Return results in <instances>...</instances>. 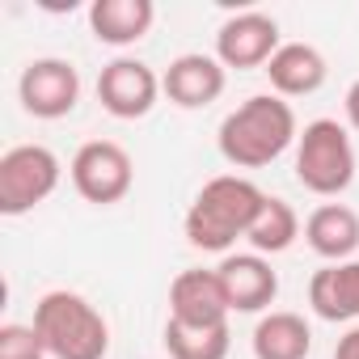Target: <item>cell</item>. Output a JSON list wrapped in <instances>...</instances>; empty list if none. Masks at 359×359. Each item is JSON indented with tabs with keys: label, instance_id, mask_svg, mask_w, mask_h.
<instances>
[{
	"label": "cell",
	"instance_id": "obj_1",
	"mask_svg": "<svg viewBox=\"0 0 359 359\" xmlns=\"http://www.w3.org/2000/svg\"><path fill=\"white\" fill-rule=\"evenodd\" d=\"M296 140H300L296 110L279 93L245 97L233 114H224V123L216 131L220 156L237 169H262V165L279 161Z\"/></svg>",
	"mask_w": 359,
	"mask_h": 359
},
{
	"label": "cell",
	"instance_id": "obj_2",
	"mask_svg": "<svg viewBox=\"0 0 359 359\" xmlns=\"http://www.w3.org/2000/svg\"><path fill=\"white\" fill-rule=\"evenodd\" d=\"M262 203H266V191H258L250 177L220 173L187 208V241L203 254H229L250 233Z\"/></svg>",
	"mask_w": 359,
	"mask_h": 359
},
{
	"label": "cell",
	"instance_id": "obj_3",
	"mask_svg": "<svg viewBox=\"0 0 359 359\" xmlns=\"http://www.w3.org/2000/svg\"><path fill=\"white\" fill-rule=\"evenodd\" d=\"M30 325L39 330L51 359H106V351H110L106 317L81 292H68V287L39 296Z\"/></svg>",
	"mask_w": 359,
	"mask_h": 359
},
{
	"label": "cell",
	"instance_id": "obj_4",
	"mask_svg": "<svg viewBox=\"0 0 359 359\" xmlns=\"http://www.w3.org/2000/svg\"><path fill=\"white\" fill-rule=\"evenodd\" d=\"M296 182L321 199H334L355 182V144L338 118L304 123L296 140Z\"/></svg>",
	"mask_w": 359,
	"mask_h": 359
},
{
	"label": "cell",
	"instance_id": "obj_5",
	"mask_svg": "<svg viewBox=\"0 0 359 359\" xmlns=\"http://www.w3.org/2000/svg\"><path fill=\"white\" fill-rule=\"evenodd\" d=\"M60 156L47 144H18L0 156V212L26 216L39 203H47L60 187Z\"/></svg>",
	"mask_w": 359,
	"mask_h": 359
},
{
	"label": "cell",
	"instance_id": "obj_6",
	"mask_svg": "<svg viewBox=\"0 0 359 359\" xmlns=\"http://www.w3.org/2000/svg\"><path fill=\"white\" fill-rule=\"evenodd\" d=\"M72 187L85 203H97V208H110V203H123L131 182H135V165L127 156L123 144L114 140H89L76 148L72 165Z\"/></svg>",
	"mask_w": 359,
	"mask_h": 359
},
{
	"label": "cell",
	"instance_id": "obj_7",
	"mask_svg": "<svg viewBox=\"0 0 359 359\" xmlns=\"http://www.w3.org/2000/svg\"><path fill=\"white\" fill-rule=\"evenodd\" d=\"M18 97H22V110L34 118H68L81 102V72L55 55L30 60L22 68Z\"/></svg>",
	"mask_w": 359,
	"mask_h": 359
},
{
	"label": "cell",
	"instance_id": "obj_8",
	"mask_svg": "<svg viewBox=\"0 0 359 359\" xmlns=\"http://www.w3.org/2000/svg\"><path fill=\"white\" fill-rule=\"evenodd\" d=\"M161 76L144 64V60H131V55H118L102 68L97 76V102L106 114L114 118H144L156 97H161Z\"/></svg>",
	"mask_w": 359,
	"mask_h": 359
},
{
	"label": "cell",
	"instance_id": "obj_9",
	"mask_svg": "<svg viewBox=\"0 0 359 359\" xmlns=\"http://www.w3.org/2000/svg\"><path fill=\"white\" fill-rule=\"evenodd\" d=\"M279 47H283L279 43V22L271 13H258V9L233 13L216 30V60L224 68H266Z\"/></svg>",
	"mask_w": 359,
	"mask_h": 359
},
{
	"label": "cell",
	"instance_id": "obj_10",
	"mask_svg": "<svg viewBox=\"0 0 359 359\" xmlns=\"http://www.w3.org/2000/svg\"><path fill=\"white\" fill-rule=\"evenodd\" d=\"M229 85V68L216 60V55H203V51H187V55H177L165 76H161V89L173 106H182V110H203L212 106Z\"/></svg>",
	"mask_w": 359,
	"mask_h": 359
},
{
	"label": "cell",
	"instance_id": "obj_11",
	"mask_svg": "<svg viewBox=\"0 0 359 359\" xmlns=\"http://www.w3.org/2000/svg\"><path fill=\"white\" fill-rule=\"evenodd\" d=\"M229 296L216 271H182L169 283V321L182 325H229Z\"/></svg>",
	"mask_w": 359,
	"mask_h": 359
},
{
	"label": "cell",
	"instance_id": "obj_12",
	"mask_svg": "<svg viewBox=\"0 0 359 359\" xmlns=\"http://www.w3.org/2000/svg\"><path fill=\"white\" fill-rule=\"evenodd\" d=\"M233 313H262L279 296V275L262 254H224L216 266Z\"/></svg>",
	"mask_w": 359,
	"mask_h": 359
},
{
	"label": "cell",
	"instance_id": "obj_13",
	"mask_svg": "<svg viewBox=\"0 0 359 359\" xmlns=\"http://www.w3.org/2000/svg\"><path fill=\"white\" fill-rule=\"evenodd\" d=\"M266 76H271V89H275L279 97H309V93H317V89L325 85L330 64H325V55H321L317 47H309V43H283V47L271 55Z\"/></svg>",
	"mask_w": 359,
	"mask_h": 359
},
{
	"label": "cell",
	"instance_id": "obj_14",
	"mask_svg": "<svg viewBox=\"0 0 359 359\" xmlns=\"http://www.w3.org/2000/svg\"><path fill=\"white\" fill-rule=\"evenodd\" d=\"M309 304L321 321H359V258L321 266L309 279Z\"/></svg>",
	"mask_w": 359,
	"mask_h": 359
},
{
	"label": "cell",
	"instance_id": "obj_15",
	"mask_svg": "<svg viewBox=\"0 0 359 359\" xmlns=\"http://www.w3.org/2000/svg\"><path fill=\"white\" fill-rule=\"evenodd\" d=\"M156 22L152 0H93L89 5V30L106 47H131L140 43Z\"/></svg>",
	"mask_w": 359,
	"mask_h": 359
},
{
	"label": "cell",
	"instance_id": "obj_16",
	"mask_svg": "<svg viewBox=\"0 0 359 359\" xmlns=\"http://www.w3.org/2000/svg\"><path fill=\"white\" fill-rule=\"evenodd\" d=\"M304 237L317 258L351 262V254L359 250V212H351L346 203H321L304 220Z\"/></svg>",
	"mask_w": 359,
	"mask_h": 359
},
{
	"label": "cell",
	"instance_id": "obj_17",
	"mask_svg": "<svg viewBox=\"0 0 359 359\" xmlns=\"http://www.w3.org/2000/svg\"><path fill=\"white\" fill-rule=\"evenodd\" d=\"M254 359H309L313 351V330L300 313H266L254 325Z\"/></svg>",
	"mask_w": 359,
	"mask_h": 359
},
{
	"label": "cell",
	"instance_id": "obj_18",
	"mask_svg": "<svg viewBox=\"0 0 359 359\" xmlns=\"http://www.w3.org/2000/svg\"><path fill=\"white\" fill-rule=\"evenodd\" d=\"M165 351H169V359H229L233 330L229 325H182V321H165Z\"/></svg>",
	"mask_w": 359,
	"mask_h": 359
},
{
	"label": "cell",
	"instance_id": "obj_19",
	"mask_svg": "<svg viewBox=\"0 0 359 359\" xmlns=\"http://www.w3.org/2000/svg\"><path fill=\"white\" fill-rule=\"evenodd\" d=\"M296 237H300V216H296V208H292L287 199L266 195L258 220H254L250 233H245V241L254 245V254H262V258H266V254H283V250H292Z\"/></svg>",
	"mask_w": 359,
	"mask_h": 359
},
{
	"label": "cell",
	"instance_id": "obj_20",
	"mask_svg": "<svg viewBox=\"0 0 359 359\" xmlns=\"http://www.w3.org/2000/svg\"><path fill=\"white\" fill-rule=\"evenodd\" d=\"M0 359H47V346L34 325H0Z\"/></svg>",
	"mask_w": 359,
	"mask_h": 359
},
{
	"label": "cell",
	"instance_id": "obj_21",
	"mask_svg": "<svg viewBox=\"0 0 359 359\" xmlns=\"http://www.w3.org/2000/svg\"><path fill=\"white\" fill-rule=\"evenodd\" d=\"M334 359H359V325H351V330L338 338V346H334Z\"/></svg>",
	"mask_w": 359,
	"mask_h": 359
},
{
	"label": "cell",
	"instance_id": "obj_22",
	"mask_svg": "<svg viewBox=\"0 0 359 359\" xmlns=\"http://www.w3.org/2000/svg\"><path fill=\"white\" fill-rule=\"evenodd\" d=\"M342 106H346V123H351V127L359 131V81H355V85L346 89V102H342Z\"/></svg>",
	"mask_w": 359,
	"mask_h": 359
}]
</instances>
